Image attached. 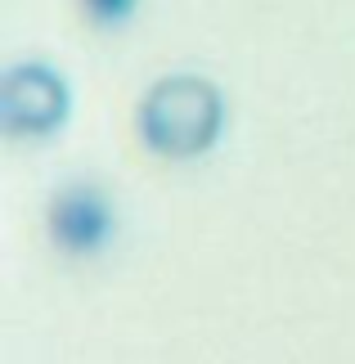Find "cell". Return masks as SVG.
Instances as JSON below:
<instances>
[{"label": "cell", "mask_w": 355, "mask_h": 364, "mask_svg": "<svg viewBox=\"0 0 355 364\" xmlns=\"http://www.w3.org/2000/svg\"><path fill=\"white\" fill-rule=\"evenodd\" d=\"M73 117V86L59 68L23 59L0 73V131L9 139H46Z\"/></svg>", "instance_id": "obj_2"}, {"label": "cell", "mask_w": 355, "mask_h": 364, "mask_svg": "<svg viewBox=\"0 0 355 364\" xmlns=\"http://www.w3.org/2000/svg\"><path fill=\"white\" fill-rule=\"evenodd\" d=\"M77 5L86 14V23L99 27V32H117L139 14V0H77Z\"/></svg>", "instance_id": "obj_4"}, {"label": "cell", "mask_w": 355, "mask_h": 364, "mask_svg": "<svg viewBox=\"0 0 355 364\" xmlns=\"http://www.w3.org/2000/svg\"><path fill=\"white\" fill-rule=\"evenodd\" d=\"M135 131L162 162H194L225 135V95L198 73H166L139 95Z\"/></svg>", "instance_id": "obj_1"}, {"label": "cell", "mask_w": 355, "mask_h": 364, "mask_svg": "<svg viewBox=\"0 0 355 364\" xmlns=\"http://www.w3.org/2000/svg\"><path fill=\"white\" fill-rule=\"evenodd\" d=\"M46 230L63 257L73 261L99 257L117 239V203L99 180H68L54 189L46 207Z\"/></svg>", "instance_id": "obj_3"}]
</instances>
